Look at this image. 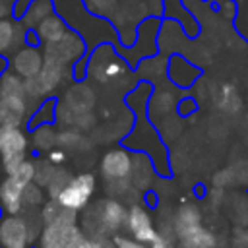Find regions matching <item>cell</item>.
Returning a JSON list of instances; mask_svg holds the SVG:
<instances>
[{
	"label": "cell",
	"instance_id": "cell-1",
	"mask_svg": "<svg viewBox=\"0 0 248 248\" xmlns=\"http://www.w3.org/2000/svg\"><path fill=\"white\" fill-rule=\"evenodd\" d=\"M87 76L101 85H116V87H122L124 81L132 78L126 60H122L116 54L114 46L108 43L99 45L87 58Z\"/></svg>",
	"mask_w": 248,
	"mask_h": 248
},
{
	"label": "cell",
	"instance_id": "cell-2",
	"mask_svg": "<svg viewBox=\"0 0 248 248\" xmlns=\"http://www.w3.org/2000/svg\"><path fill=\"white\" fill-rule=\"evenodd\" d=\"M147 19L143 0H122L118 2L110 21L118 33L120 43L126 48H132L138 37V27Z\"/></svg>",
	"mask_w": 248,
	"mask_h": 248
},
{
	"label": "cell",
	"instance_id": "cell-3",
	"mask_svg": "<svg viewBox=\"0 0 248 248\" xmlns=\"http://www.w3.org/2000/svg\"><path fill=\"white\" fill-rule=\"evenodd\" d=\"M29 138L21 126H0V161L2 170L12 174L27 159Z\"/></svg>",
	"mask_w": 248,
	"mask_h": 248
},
{
	"label": "cell",
	"instance_id": "cell-4",
	"mask_svg": "<svg viewBox=\"0 0 248 248\" xmlns=\"http://www.w3.org/2000/svg\"><path fill=\"white\" fill-rule=\"evenodd\" d=\"M97 180L91 172H79L70 178V182L60 190V194L54 198L62 207L70 211H81L87 207L91 196L95 194Z\"/></svg>",
	"mask_w": 248,
	"mask_h": 248
},
{
	"label": "cell",
	"instance_id": "cell-5",
	"mask_svg": "<svg viewBox=\"0 0 248 248\" xmlns=\"http://www.w3.org/2000/svg\"><path fill=\"white\" fill-rule=\"evenodd\" d=\"M85 52H87V45L83 37L72 29H68L66 35L58 39L56 43L43 45V56L48 60L60 62L64 66H74L81 58H85Z\"/></svg>",
	"mask_w": 248,
	"mask_h": 248
},
{
	"label": "cell",
	"instance_id": "cell-6",
	"mask_svg": "<svg viewBox=\"0 0 248 248\" xmlns=\"http://www.w3.org/2000/svg\"><path fill=\"white\" fill-rule=\"evenodd\" d=\"M33 238V227L19 213L0 217V248H31Z\"/></svg>",
	"mask_w": 248,
	"mask_h": 248
},
{
	"label": "cell",
	"instance_id": "cell-7",
	"mask_svg": "<svg viewBox=\"0 0 248 248\" xmlns=\"http://www.w3.org/2000/svg\"><path fill=\"white\" fill-rule=\"evenodd\" d=\"M83 238L76 223H48L41 232L39 248H78Z\"/></svg>",
	"mask_w": 248,
	"mask_h": 248
},
{
	"label": "cell",
	"instance_id": "cell-8",
	"mask_svg": "<svg viewBox=\"0 0 248 248\" xmlns=\"http://www.w3.org/2000/svg\"><path fill=\"white\" fill-rule=\"evenodd\" d=\"M101 176L105 182H118V180H130L132 170V151L128 147H114L108 149L101 157L99 165Z\"/></svg>",
	"mask_w": 248,
	"mask_h": 248
},
{
	"label": "cell",
	"instance_id": "cell-9",
	"mask_svg": "<svg viewBox=\"0 0 248 248\" xmlns=\"http://www.w3.org/2000/svg\"><path fill=\"white\" fill-rule=\"evenodd\" d=\"M33 103L27 93L0 97V126H23L33 114Z\"/></svg>",
	"mask_w": 248,
	"mask_h": 248
},
{
	"label": "cell",
	"instance_id": "cell-10",
	"mask_svg": "<svg viewBox=\"0 0 248 248\" xmlns=\"http://www.w3.org/2000/svg\"><path fill=\"white\" fill-rule=\"evenodd\" d=\"M126 215L128 209L116 198L101 200L93 209V217L97 219L103 232H118L122 227H126Z\"/></svg>",
	"mask_w": 248,
	"mask_h": 248
},
{
	"label": "cell",
	"instance_id": "cell-11",
	"mask_svg": "<svg viewBox=\"0 0 248 248\" xmlns=\"http://www.w3.org/2000/svg\"><path fill=\"white\" fill-rule=\"evenodd\" d=\"M27 180L16 176V174H6V178L0 182V209L2 213L8 215H17L23 209V196L27 188Z\"/></svg>",
	"mask_w": 248,
	"mask_h": 248
},
{
	"label": "cell",
	"instance_id": "cell-12",
	"mask_svg": "<svg viewBox=\"0 0 248 248\" xmlns=\"http://www.w3.org/2000/svg\"><path fill=\"white\" fill-rule=\"evenodd\" d=\"M126 229H128L132 238H136V240H140L143 244H149L157 234V227L153 223L151 213L140 203H134L132 207H128Z\"/></svg>",
	"mask_w": 248,
	"mask_h": 248
},
{
	"label": "cell",
	"instance_id": "cell-13",
	"mask_svg": "<svg viewBox=\"0 0 248 248\" xmlns=\"http://www.w3.org/2000/svg\"><path fill=\"white\" fill-rule=\"evenodd\" d=\"M43 62H45V56L37 45H23L12 54V60H10L12 72H16L23 79L35 78L41 72Z\"/></svg>",
	"mask_w": 248,
	"mask_h": 248
},
{
	"label": "cell",
	"instance_id": "cell-14",
	"mask_svg": "<svg viewBox=\"0 0 248 248\" xmlns=\"http://www.w3.org/2000/svg\"><path fill=\"white\" fill-rule=\"evenodd\" d=\"M176 103H178V95H176V87L174 85H153V91L149 95V103H147V116L153 122L163 120L165 116H170L172 110H176Z\"/></svg>",
	"mask_w": 248,
	"mask_h": 248
},
{
	"label": "cell",
	"instance_id": "cell-15",
	"mask_svg": "<svg viewBox=\"0 0 248 248\" xmlns=\"http://www.w3.org/2000/svg\"><path fill=\"white\" fill-rule=\"evenodd\" d=\"M200 68L192 62H188L182 54H170L169 58V68H167V79L178 87V89H188L192 87L198 78H200Z\"/></svg>",
	"mask_w": 248,
	"mask_h": 248
},
{
	"label": "cell",
	"instance_id": "cell-16",
	"mask_svg": "<svg viewBox=\"0 0 248 248\" xmlns=\"http://www.w3.org/2000/svg\"><path fill=\"white\" fill-rule=\"evenodd\" d=\"M29 29L21 21H14L10 17H0V54L12 56L17 48L27 45Z\"/></svg>",
	"mask_w": 248,
	"mask_h": 248
},
{
	"label": "cell",
	"instance_id": "cell-17",
	"mask_svg": "<svg viewBox=\"0 0 248 248\" xmlns=\"http://www.w3.org/2000/svg\"><path fill=\"white\" fill-rule=\"evenodd\" d=\"M155 165L151 157L143 151L132 153V170H130V184L134 190H147L155 180Z\"/></svg>",
	"mask_w": 248,
	"mask_h": 248
},
{
	"label": "cell",
	"instance_id": "cell-18",
	"mask_svg": "<svg viewBox=\"0 0 248 248\" xmlns=\"http://www.w3.org/2000/svg\"><path fill=\"white\" fill-rule=\"evenodd\" d=\"M211 99H213V105L229 116H236L244 108L242 95L232 83H219L215 89H211Z\"/></svg>",
	"mask_w": 248,
	"mask_h": 248
},
{
	"label": "cell",
	"instance_id": "cell-19",
	"mask_svg": "<svg viewBox=\"0 0 248 248\" xmlns=\"http://www.w3.org/2000/svg\"><path fill=\"white\" fill-rule=\"evenodd\" d=\"M66 107H70L74 112H85V110H93L97 95L93 91L91 85H87L85 81H76L74 85H70L64 93V97L60 99Z\"/></svg>",
	"mask_w": 248,
	"mask_h": 248
},
{
	"label": "cell",
	"instance_id": "cell-20",
	"mask_svg": "<svg viewBox=\"0 0 248 248\" xmlns=\"http://www.w3.org/2000/svg\"><path fill=\"white\" fill-rule=\"evenodd\" d=\"M167 68H169V58L165 54H151L136 62L140 81H149L153 85L167 78Z\"/></svg>",
	"mask_w": 248,
	"mask_h": 248
},
{
	"label": "cell",
	"instance_id": "cell-21",
	"mask_svg": "<svg viewBox=\"0 0 248 248\" xmlns=\"http://www.w3.org/2000/svg\"><path fill=\"white\" fill-rule=\"evenodd\" d=\"M66 31H68L66 21H64L60 16H56V14L45 17V19L33 29V33H35L39 45H50V43H56L58 39H62V37L66 35Z\"/></svg>",
	"mask_w": 248,
	"mask_h": 248
},
{
	"label": "cell",
	"instance_id": "cell-22",
	"mask_svg": "<svg viewBox=\"0 0 248 248\" xmlns=\"http://www.w3.org/2000/svg\"><path fill=\"white\" fill-rule=\"evenodd\" d=\"M54 14V2L52 0H31L25 6V12L21 14V23L27 29H35L45 17Z\"/></svg>",
	"mask_w": 248,
	"mask_h": 248
},
{
	"label": "cell",
	"instance_id": "cell-23",
	"mask_svg": "<svg viewBox=\"0 0 248 248\" xmlns=\"http://www.w3.org/2000/svg\"><path fill=\"white\" fill-rule=\"evenodd\" d=\"M182 244V248H215V234L205 229L203 225H198V227H192L188 229L186 232L178 234L176 236Z\"/></svg>",
	"mask_w": 248,
	"mask_h": 248
},
{
	"label": "cell",
	"instance_id": "cell-24",
	"mask_svg": "<svg viewBox=\"0 0 248 248\" xmlns=\"http://www.w3.org/2000/svg\"><path fill=\"white\" fill-rule=\"evenodd\" d=\"M56 147L64 151H85L91 147V140L76 128H64L56 136Z\"/></svg>",
	"mask_w": 248,
	"mask_h": 248
},
{
	"label": "cell",
	"instance_id": "cell-25",
	"mask_svg": "<svg viewBox=\"0 0 248 248\" xmlns=\"http://www.w3.org/2000/svg\"><path fill=\"white\" fill-rule=\"evenodd\" d=\"M198 225H202V211L198 209V205H194V203H182L178 207L176 215H174V225H172L176 236L182 234V232H186L192 227H198Z\"/></svg>",
	"mask_w": 248,
	"mask_h": 248
},
{
	"label": "cell",
	"instance_id": "cell-26",
	"mask_svg": "<svg viewBox=\"0 0 248 248\" xmlns=\"http://www.w3.org/2000/svg\"><path fill=\"white\" fill-rule=\"evenodd\" d=\"M56 136L58 132L54 130L52 124H43V126H37L33 128V134H31V143L37 151H45L48 153L50 149L56 147Z\"/></svg>",
	"mask_w": 248,
	"mask_h": 248
},
{
	"label": "cell",
	"instance_id": "cell-27",
	"mask_svg": "<svg viewBox=\"0 0 248 248\" xmlns=\"http://www.w3.org/2000/svg\"><path fill=\"white\" fill-rule=\"evenodd\" d=\"M56 116V101L54 99H45L29 116V128H37L43 124H52Z\"/></svg>",
	"mask_w": 248,
	"mask_h": 248
},
{
	"label": "cell",
	"instance_id": "cell-28",
	"mask_svg": "<svg viewBox=\"0 0 248 248\" xmlns=\"http://www.w3.org/2000/svg\"><path fill=\"white\" fill-rule=\"evenodd\" d=\"M81 2H83L85 10H87L89 14L97 16V17H107V19H110L120 0H81Z\"/></svg>",
	"mask_w": 248,
	"mask_h": 248
},
{
	"label": "cell",
	"instance_id": "cell-29",
	"mask_svg": "<svg viewBox=\"0 0 248 248\" xmlns=\"http://www.w3.org/2000/svg\"><path fill=\"white\" fill-rule=\"evenodd\" d=\"M174 238H176V232H174V227H170V231H159L157 229V234L155 238L149 242V248H174Z\"/></svg>",
	"mask_w": 248,
	"mask_h": 248
},
{
	"label": "cell",
	"instance_id": "cell-30",
	"mask_svg": "<svg viewBox=\"0 0 248 248\" xmlns=\"http://www.w3.org/2000/svg\"><path fill=\"white\" fill-rule=\"evenodd\" d=\"M95 124H97V116H95V112H93V110H85V112H78V114H76V118H74V126H72V128H76V130H79V132L85 134V132L93 130Z\"/></svg>",
	"mask_w": 248,
	"mask_h": 248
},
{
	"label": "cell",
	"instance_id": "cell-31",
	"mask_svg": "<svg viewBox=\"0 0 248 248\" xmlns=\"http://www.w3.org/2000/svg\"><path fill=\"white\" fill-rule=\"evenodd\" d=\"M196 112H198V103H196L194 97L186 95V97H180V99H178V103H176V114H178V116L188 118V116H192V114H196Z\"/></svg>",
	"mask_w": 248,
	"mask_h": 248
},
{
	"label": "cell",
	"instance_id": "cell-32",
	"mask_svg": "<svg viewBox=\"0 0 248 248\" xmlns=\"http://www.w3.org/2000/svg\"><path fill=\"white\" fill-rule=\"evenodd\" d=\"M145 4V12H147V17H163L165 16V0H143Z\"/></svg>",
	"mask_w": 248,
	"mask_h": 248
},
{
	"label": "cell",
	"instance_id": "cell-33",
	"mask_svg": "<svg viewBox=\"0 0 248 248\" xmlns=\"http://www.w3.org/2000/svg\"><path fill=\"white\" fill-rule=\"evenodd\" d=\"M112 242H114L116 248H149V244H143V242H140L132 236H122V234H116L112 238Z\"/></svg>",
	"mask_w": 248,
	"mask_h": 248
},
{
	"label": "cell",
	"instance_id": "cell-34",
	"mask_svg": "<svg viewBox=\"0 0 248 248\" xmlns=\"http://www.w3.org/2000/svg\"><path fill=\"white\" fill-rule=\"evenodd\" d=\"M78 248H116L112 240H107L103 236H97V238H83Z\"/></svg>",
	"mask_w": 248,
	"mask_h": 248
},
{
	"label": "cell",
	"instance_id": "cell-35",
	"mask_svg": "<svg viewBox=\"0 0 248 248\" xmlns=\"http://www.w3.org/2000/svg\"><path fill=\"white\" fill-rule=\"evenodd\" d=\"M219 14L225 19H234L236 17V2L234 0H221L219 2Z\"/></svg>",
	"mask_w": 248,
	"mask_h": 248
},
{
	"label": "cell",
	"instance_id": "cell-36",
	"mask_svg": "<svg viewBox=\"0 0 248 248\" xmlns=\"http://www.w3.org/2000/svg\"><path fill=\"white\" fill-rule=\"evenodd\" d=\"M66 157H68V155H66V151H64V149H60V147H54V149H50V151L46 153V159H48L52 165H56V167H58V165H62V163L66 161Z\"/></svg>",
	"mask_w": 248,
	"mask_h": 248
},
{
	"label": "cell",
	"instance_id": "cell-37",
	"mask_svg": "<svg viewBox=\"0 0 248 248\" xmlns=\"http://www.w3.org/2000/svg\"><path fill=\"white\" fill-rule=\"evenodd\" d=\"M17 0H0V17H6L10 12H14V4Z\"/></svg>",
	"mask_w": 248,
	"mask_h": 248
},
{
	"label": "cell",
	"instance_id": "cell-38",
	"mask_svg": "<svg viewBox=\"0 0 248 248\" xmlns=\"http://www.w3.org/2000/svg\"><path fill=\"white\" fill-rule=\"evenodd\" d=\"M0 172H2V161H0Z\"/></svg>",
	"mask_w": 248,
	"mask_h": 248
},
{
	"label": "cell",
	"instance_id": "cell-39",
	"mask_svg": "<svg viewBox=\"0 0 248 248\" xmlns=\"http://www.w3.org/2000/svg\"><path fill=\"white\" fill-rule=\"evenodd\" d=\"M246 122H248V114H246Z\"/></svg>",
	"mask_w": 248,
	"mask_h": 248
}]
</instances>
